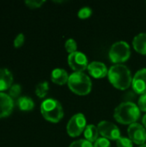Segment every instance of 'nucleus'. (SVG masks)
Here are the masks:
<instances>
[{
  "instance_id": "nucleus-9",
  "label": "nucleus",
  "mask_w": 146,
  "mask_h": 147,
  "mask_svg": "<svg viewBox=\"0 0 146 147\" xmlns=\"http://www.w3.org/2000/svg\"><path fill=\"white\" fill-rule=\"evenodd\" d=\"M129 139L135 144L144 145L146 141L145 128L137 122L133 123L128 127Z\"/></svg>"
},
{
  "instance_id": "nucleus-11",
  "label": "nucleus",
  "mask_w": 146,
  "mask_h": 147,
  "mask_svg": "<svg viewBox=\"0 0 146 147\" xmlns=\"http://www.w3.org/2000/svg\"><path fill=\"white\" fill-rule=\"evenodd\" d=\"M14 109V100L3 92H0V119L9 116Z\"/></svg>"
},
{
  "instance_id": "nucleus-26",
  "label": "nucleus",
  "mask_w": 146,
  "mask_h": 147,
  "mask_svg": "<svg viewBox=\"0 0 146 147\" xmlns=\"http://www.w3.org/2000/svg\"><path fill=\"white\" fill-rule=\"evenodd\" d=\"M24 40H25V36H24V34H22V33L18 34L15 36V40H14V46H15V47H16V48L21 47L23 45Z\"/></svg>"
},
{
  "instance_id": "nucleus-15",
  "label": "nucleus",
  "mask_w": 146,
  "mask_h": 147,
  "mask_svg": "<svg viewBox=\"0 0 146 147\" xmlns=\"http://www.w3.org/2000/svg\"><path fill=\"white\" fill-rule=\"evenodd\" d=\"M133 45L137 52L142 54H146V33L137 34L133 40Z\"/></svg>"
},
{
  "instance_id": "nucleus-21",
  "label": "nucleus",
  "mask_w": 146,
  "mask_h": 147,
  "mask_svg": "<svg viewBox=\"0 0 146 147\" xmlns=\"http://www.w3.org/2000/svg\"><path fill=\"white\" fill-rule=\"evenodd\" d=\"M117 146L118 147H133V141L129 138L126 137H120L117 140Z\"/></svg>"
},
{
  "instance_id": "nucleus-8",
  "label": "nucleus",
  "mask_w": 146,
  "mask_h": 147,
  "mask_svg": "<svg viewBox=\"0 0 146 147\" xmlns=\"http://www.w3.org/2000/svg\"><path fill=\"white\" fill-rule=\"evenodd\" d=\"M68 64L75 71H83L88 68L87 56L82 52H75L70 53L68 56Z\"/></svg>"
},
{
  "instance_id": "nucleus-6",
  "label": "nucleus",
  "mask_w": 146,
  "mask_h": 147,
  "mask_svg": "<svg viewBox=\"0 0 146 147\" xmlns=\"http://www.w3.org/2000/svg\"><path fill=\"white\" fill-rule=\"evenodd\" d=\"M86 127V119L84 115L78 113L74 115L67 124V133L71 137L79 136Z\"/></svg>"
},
{
  "instance_id": "nucleus-29",
  "label": "nucleus",
  "mask_w": 146,
  "mask_h": 147,
  "mask_svg": "<svg viewBox=\"0 0 146 147\" xmlns=\"http://www.w3.org/2000/svg\"><path fill=\"white\" fill-rule=\"evenodd\" d=\"M139 147H146V144H144V145H141Z\"/></svg>"
},
{
  "instance_id": "nucleus-19",
  "label": "nucleus",
  "mask_w": 146,
  "mask_h": 147,
  "mask_svg": "<svg viewBox=\"0 0 146 147\" xmlns=\"http://www.w3.org/2000/svg\"><path fill=\"white\" fill-rule=\"evenodd\" d=\"M22 92V87L20 84H13L9 89V96L14 100V99H18L20 97Z\"/></svg>"
},
{
  "instance_id": "nucleus-16",
  "label": "nucleus",
  "mask_w": 146,
  "mask_h": 147,
  "mask_svg": "<svg viewBox=\"0 0 146 147\" xmlns=\"http://www.w3.org/2000/svg\"><path fill=\"white\" fill-rule=\"evenodd\" d=\"M17 106L22 111H30L34 107V102L32 98L28 96H20L16 101Z\"/></svg>"
},
{
  "instance_id": "nucleus-18",
  "label": "nucleus",
  "mask_w": 146,
  "mask_h": 147,
  "mask_svg": "<svg viewBox=\"0 0 146 147\" xmlns=\"http://www.w3.org/2000/svg\"><path fill=\"white\" fill-rule=\"evenodd\" d=\"M49 90V84L46 81L39 83L36 87H35V94L37 95V96L43 98L45 97Z\"/></svg>"
},
{
  "instance_id": "nucleus-30",
  "label": "nucleus",
  "mask_w": 146,
  "mask_h": 147,
  "mask_svg": "<svg viewBox=\"0 0 146 147\" xmlns=\"http://www.w3.org/2000/svg\"><path fill=\"white\" fill-rule=\"evenodd\" d=\"M145 143H146V141H145Z\"/></svg>"
},
{
  "instance_id": "nucleus-4",
  "label": "nucleus",
  "mask_w": 146,
  "mask_h": 147,
  "mask_svg": "<svg viewBox=\"0 0 146 147\" xmlns=\"http://www.w3.org/2000/svg\"><path fill=\"white\" fill-rule=\"evenodd\" d=\"M40 112L43 117L51 122H59L64 116V110L61 103L53 98H48L42 102Z\"/></svg>"
},
{
  "instance_id": "nucleus-22",
  "label": "nucleus",
  "mask_w": 146,
  "mask_h": 147,
  "mask_svg": "<svg viewBox=\"0 0 146 147\" xmlns=\"http://www.w3.org/2000/svg\"><path fill=\"white\" fill-rule=\"evenodd\" d=\"M69 147H94V145L87 140H78L72 142Z\"/></svg>"
},
{
  "instance_id": "nucleus-3",
  "label": "nucleus",
  "mask_w": 146,
  "mask_h": 147,
  "mask_svg": "<svg viewBox=\"0 0 146 147\" xmlns=\"http://www.w3.org/2000/svg\"><path fill=\"white\" fill-rule=\"evenodd\" d=\"M68 86L74 93L77 95H87L92 88L90 78L83 71H75L69 76Z\"/></svg>"
},
{
  "instance_id": "nucleus-14",
  "label": "nucleus",
  "mask_w": 146,
  "mask_h": 147,
  "mask_svg": "<svg viewBox=\"0 0 146 147\" xmlns=\"http://www.w3.org/2000/svg\"><path fill=\"white\" fill-rule=\"evenodd\" d=\"M51 79L53 83L62 85L68 82L69 75L65 70L62 68H55L51 73Z\"/></svg>"
},
{
  "instance_id": "nucleus-25",
  "label": "nucleus",
  "mask_w": 146,
  "mask_h": 147,
  "mask_svg": "<svg viewBox=\"0 0 146 147\" xmlns=\"http://www.w3.org/2000/svg\"><path fill=\"white\" fill-rule=\"evenodd\" d=\"M44 3H45L44 0H27V1H25V3L29 8H32V9L40 8Z\"/></svg>"
},
{
  "instance_id": "nucleus-12",
  "label": "nucleus",
  "mask_w": 146,
  "mask_h": 147,
  "mask_svg": "<svg viewBox=\"0 0 146 147\" xmlns=\"http://www.w3.org/2000/svg\"><path fill=\"white\" fill-rule=\"evenodd\" d=\"M88 71L91 76L96 78H104L108 73V68L105 64L100 61H93L88 65Z\"/></svg>"
},
{
  "instance_id": "nucleus-2",
  "label": "nucleus",
  "mask_w": 146,
  "mask_h": 147,
  "mask_svg": "<svg viewBox=\"0 0 146 147\" xmlns=\"http://www.w3.org/2000/svg\"><path fill=\"white\" fill-rule=\"evenodd\" d=\"M114 119L121 124L135 123L140 116V109L133 102H122L117 106L114 114Z\"/></svg>"
},
{
  "instance_id": "nucleus-28",
  "label": "nucleus",
  "mask_w": 146,
  "mask_h": 147,
  "mask_svg": "<svg viewBox=\"0 0 146 147\" xmlns=\"http://www.w3.org/2000/svg\"><path fill=\"white\" fill-rule=\"evenodd\" d=\"M143 124H144V126L146 127V115H145L144 117H143Z\"/></svg>"
},
{
  "instance_id": "nucleus-5",
  "label": "nucleus",
  "mask_w": 146,
  "mask_h": 147,
  "mask_svg": "<svg viewBox=\"0 0 146 147\" xmlns=\"http://www.w3.org/2000/svg\"><path fill=\"white\" fill-rule=\"evenodd\" d=\"M130 55H131L130 46L126 41L124 40L114 42L111 46L109 50V58L115 64L125 62L129 59Z\"/></svg>"
},
{
  "instance_id": "nucleus-20",
  "label": "nucleus",
  "mask_w": 146,
  "mask_h": 147,
  "mask_svg": "<svg viewBox=\"0 0 146 147\" xmlns=\"http://www.w3.org/2000/svg\"><path fill=\"white\" fill-rule=\"evenodd\" d=\"M65 49L69 53H72L77 52V44L76 42V40L74 39H68L65 42Z\"/></svg>"
},
{
  "instance_id": "nucleus-24",
  "label": "nucleus",
  "mask_w": 146,
  "mask_h": 147,
  "mask_svg": "<svg viewBox=\"0 0 146 147\" xmlns=\"http://www.w3.org/2000/svg\"><path fill=\"white\" fill-rule=\"evenodd\" d=\"M110 142H109V140L107 139V138H104V137H102V138H98L97 140L95 142L94 144V147H110Z\"/></svg>"
},
{
  "instance_id": "nucleus-17",
  "label": "nucleus",
  "mask_w": 146,
  "mask_h": 147,
  "mask_svg": "<svg viewBox=\"0 0 146 147\" xmlns=\"http://www.w3.org/2000/svg\"><path fill=\"white\" fill-rule=\"evenodd\" d=\"M98 128L93 125V124H89L88 126H86L85 129H84V137L85 140H87L89 142H96L98 139Z\"/></svg>"
},
{
  "instance_id": "nucleus-7",
  "label": "nucleus",
  "mask_w": 146,
  "mask_h": 147,
  "mask_svg": "<svg viewBox=\"0 0 146 147\" xmlns=\"http://www.w3.org/2000/svg\"><path fill=\"white\" fill-rule=\"evenodd\" d=\"M97 128L102 137L107 138L108 140H117L120 137V131L119 127L113 122L108 121H100L97 126Z\"/></svg>"
},
{
  "instance_id": "nucleus-10",
  "label": "nucleus",
  "mask_w": 146,
  "mask_h": 147,
  "mask_svg": "<svg viewBox=\"0 0 146 147\" xmlns=\"http://www.w3.org/2000/svg\"><path fill=\"white\" fill-rule=\"evenodd\" d=\"M133 89L138 94L146 93V68H143L136 72L133 78Z\"/></svg>"
},
{
  "instance_id": "nucleus-13",
  "label": "nucleus",
  "mask_w": 146,
  "mask_h": 147,
  "mask_svg": "<svg viewBox=\"0 0 146 147\" xmlns=\"http://www.w3.org/2000/svg\"><path fill=\"white\" fill-rule=\"evenodd\" d=\"M12 73L6 68H0V92L9 90L12 86Z\"/></svg>"
},
{
  "instance_id": "nucleus-27",
  "label": "nucleus",
  "mask_w": 146,
  "mask_h": 147,
  "mask_svg": "<svg viewBox=\"0 0 146 147\" xmlns=\"http://www.w3.org/2000/svg\"><path fill=\"white\" fill-rule=\"evenodd\" d=\"M139 108L140 110L146 112V93L141 95L139 99Z\"/></svg>"
},
{
  "instance_id": "nucleus-23",
  "label": "nucleus",
  "mask_w": 146,
  "mask_h": 147,
  "mask_svg": "<svg viewBox=\"0 0 146 147\" xmlns=\"http://www.w3.org/2000/svg\"><path fill=\"white\" fill-rule=\"evenodd\" d=\"M92 14V9L88 7V6H85V7H83L81 8L79 10H78V13H77V16L78 17L80 18H88L91 16Z\"/></svg>"
},
{
  "instance_id": "nucleus-1",
  "label": "nucleus",
  "mask_w": 146,
  "mask_h": 147,
  "mask_svg": "<svg viewBox=\"0 0 146 147\" xmlns=\"http://www.w3.org/2000/svg\"><path fill=\"white\" fill-rule=\"evenodd\" d=\"M110 83L120 90H126L133 83L132 74L127 66L116 64L111 66L108 73Z\"/></svg>"
}]
</instances>
